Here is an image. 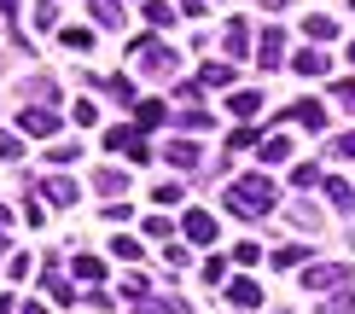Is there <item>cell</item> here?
Listing matches in <instances>:
<instances>
[{"mask_svg":"<svg viewBox=\"0 0 355 314\" xmlns=\"http://www.w3.org/2000/svg\"><path fill=\"white\" fill-rule=\"evenodd\" d=\"M221 204H227L239 221H257V216L274 209V181L268 175H239L233 186H221Z\"/></svg>","mask_w":355,"mask_h":314,"instance_id":"cell-1","label":"cell"},{"mask_svg":"<svg viewBox=\"0 0 355 314\" xmlns=\"http://www.w3.org/2000/svg\"><path fill=\"white\" fill-rule=\"evenodd\" d=\"M135 64H140L152 82H169L175 70H181V53H175L164 35H140V41H135Z\"/></svg>","mask_w":355,"mask_h":314,"instance_id":"cell-2","label":"cell"},{"mask_svg":"<svg viewBox=\"0 0 355 314\" xmlns=\"http://www.w3.org/2000/svg\"><path fill=\"white\" fill-rule=\"evenodd\" d=\"M349 279H355V268H349V262H332V268H327V262H315V268L303 274V286H309V291H344Z\"/></svg>","mask_w":355,"mask_h":314,"instance_id":"cell-3","label":"cell"},{"mask_svg":"<svg viewBox=\"0 0 355 314\" xmlns=\"http://www.w3.org/2000/svg\"><path fill=\"white\" fill-rule=\"evenodd\" d=\"M99 146H111V152H123V157H135V163L152 157V146H146V128H105V140H99Z\"/></svg>","mask_w":355,"mask_h":314,"instance_id":"cell-4","label":"cell"},{"mask_svg":"<svg viewBox=\"0 0 355 314\" xmlns=\"http://www.w3.org/2000/svg\"><path fill=\"white\" fill-rule=\"evenodd\" d=\"M181 233L192 238V245H216V216H210V209H187Z\"/></svg>","mask_w":355,"mask_h":314,"instance_id":"cell-5","label":"cell"},{"mask_svg":"<svg viewBox=\"0 0 355 314\" xmlns=\"http://www.w3.org/2000/svg\"><path fill=\"white\" fill-rule=\"evenodd\" d=\"M18 128L24 134H58V111L53 105H29V111L18 116Z\"/></svg>","mask_w":355,"mask_h":314,"instance_id":"cell-6","label":"cell"},{"mask_svg":"<svg viewBox=\"0 0 355 314\" xmlns=\"http://www.w3.org/2000/svg\"><path fill=\"white\" fill-rule=\"evenodd\" d=\"M257 64H262V70H279V64H286V35H279V29H268V35L257 41Z\"/></svg>","mask_w":355,"mask_h":314,"instance_id":"cell-7","label":"cell"},{"mask_svg":"<svg viewBox=\"0 0 355 314\" xmlns=\"http://www.w3.org/2000/svg\"><path fill=\"white\" fill-rule=\"evenodd\" d=\"M35 192H41L47 204H58V209H70V204H76V181H64V175H47V181H41Z\"/></svg>","mask_w":355,"mask_h":314,"instance_id":"cell-8","label":"cell"},{"mask_svg":"<svg viewBox=\"0 0 355 314\" xmlns=\"http://www.w3.org/2000/svg\"><path fill=\"white\" fill-rule=\"evenodd\" d=\"M227 303H233V308H262V286H257V279H233V286H227Z\"/></svg>","mask_w":355,"mask_h":314,"instance_id":"cell-9","label":"cell"},{"mask_svg":"<svg viewBox=\"0 0 355 314\" xmlns=\"http://www.w3.org/2000/svg\"><path fill=\"white\" fill-rule=\"evenodd\" d=\"M303 35H309V41H338V18H327V12H309V18H303Z\"/></svg>","mask_w":355,"mask_h":314,"instance_id":"cell-10","label":"cell"},{"mask_svg":"<svg viewBox=\"0 0 355 314\" xmlns=\"http://www.w3.org/2000/svg\"><path fill=\"white\" fill-rule=\"evenodd\" d=\"M227 111H233V123H250V116L262 111V94H245L239 87V94H227Z\"/></svg>","mask_w":355,"mask_h":314,"instance_id":"cell-11","label":"cell"},{"mask_svg":"<svg viewBox=\"0 0 355 314\" xmlns=\"http://www.w3.org/2000/svg\"><path fill=\"white\" fill-rule=\"evenodd\" d=\"M99 94L116 99V105H140V94H135V82H128V76H105V82H99Z\"/></svg>","mask_w":355,"mask_h":314,"instance_id":"cell-12","label":"cell"},{"mask_svg":"<svg viewBox=\"0 0 355 314\" xmlns=\"http://www.w3.org/2000/svg\"><path fill=\"white\" fill-rule=\"evenodd\" d=\"M286 123H297V128H320V123H327V111H320L315 99H303V105H297L291 116H279V128H286Z\"/></svg>","mask_w":355,"mask_h":314,"instance_id":"cell-13","label":"cell"},{"mask_svg":"<svg viewBox=\"0 0 355 314\" xmlns=\"http://www.w3.org/2000/svg\"><path fill=\"white\" fill-rule=\"evenodd\" d=\"M327 64H332V58L320 53V47H303L297 58H291V70H297V76H320V70H327Z\"/></svg>","mask_w":355,"mask_h":314,"instance_id":"cell-14","label":"cell"},{"mask_svg":"<svg viewBox=\"0 0 355 314\" xmlns=\"http://www.w3.org/2000/svg\"><path fill=\"white\" fill-rule=\"evenodd\" d=\"M41 291L53 297V303H76V286H70V279H58V268L47 262V279H41Z\"/></svg>","mask_w":355,"mask_h":314,"instance_id":"cell-15","label":"cell"},{"mask_svg":"<svg viewBox=\"0 0 355 314\" xmlns=\"http://www.w3.org/2000/svg\"><path fill=\"white\" fill-rule=\"evenodd\" d=\"M198 140H169V163H175V169H198Z\"/></svg>","mask_w":355,"mask_h":314,"instance_id":"cell-16","label":"cell"},{"mask_svg":"<svg viewBox=\"0 0 355 314\" xmlns=\"http://www.w3.org/2000/svg\"><path fill=\"white\" fill-rule=\"evenodd\" d=\"M221 47H227L233 58H245V47H250V24H245V18H233V24H227V35H221Z\"/></svg>","mask_w":355,"mask_h":314,"instance_id":"cell-17","label":"cell"},{"mask_svg":"<svg viewBox=\"0 0 355 314\" xmlns=\"http://www.w3.org/2000/svg\"><path fill=\"white\" fill-rule=\"evenodd\" d=\"M87 6H94L99 29H123V6H116V0H87Z\"/></svg>","mask_w":355,"mask_h":314,"instance_id":"cell-18","label":"cell"},{"mask_svg":"<svg viewBox=\"0 0 355 314\" xmlns=\"http://www.w3.org/2000/svg\"><path fill=\"white\" fill-rule=\"evenodd\" d=\"M94 186H99V198H123V192H128V175H123V169H99Z\"/></svg>","mask_w":355,"mask_h":314,"instance_id":"cell-19","label":"cell"},{"mask_svg":"<svg viewBox=\"0 0 355 314\" xmlns=\"http://www.w3.org/2000/svg\"><path fill=\"white\" fill-rule=\"evenodd\" d=\"M320 314H355V297H349V286H344V291H320Z\"/></svg>","mask_w":355,"mask_h":314,"instance_id":"cell-20","label":"cell"},{"mask_svg":"<svg viewBox=\"0 0 355 314\" xmlns=\"http://www.w3.org/2000/svg\"><path fill=\"white\" fill-rule=\"evenodd\" d=\"M164 116H169V111H164V99H140V105H135V123H140V128H157Z\"/></svg>","mask_w":355,"mask_h":314,"instance_id":"cell-21","label":"cell"},{"mask_svg":"<svg viewBox=\"0 0 355 314\" xmlns=\"http://www.w3.org/2000/svg\"><path fill=\"white\" fill-rule=\"evenodd\" d=\"M286 157H291V140H286V128H279V134L262 140V163H286Z\"/></svg>","mask_w":355,"mask_h":314,"instance_id":"cell-22","label":"cell"},{"mask_svg":"<svg viewBox=\"0 0 355 314\" xmlns=\"http://www.w3.org/2000/svg\"><path fill=\"white\" fill-rule=\"evenodd\" d=\"M268 262L279 268V274H286V268H303V262H309V250H303V245H279V250H274Z\"/></svg>","mask_w":355,"mask_h":314,"instance_id":"cell-23","label":"cell"},{"mask_svg":"<svg viewBox=\"0 0 355 314\" xmlns=\"http://www.w3.org/2000/svg\"><path fill=\"white\" fill-rule=\"evenodd\" d=\"M327 198L344 209V216H355V192H349V181H338V175H332V181H327Z\"/></svg>","mask_w":355,"mask_h":314,"instance_id":"cell-24","label":"cell"},{"mask_svg":"<svg viewBox=\"0 0 355 314\" xmlns=\"http://www.w3.org/2000/svg\"><path fill=\"white\" fill-rule=\"evenodd\" d=\"M146 24H152V29H169V24H175V6H169V0H146Z\"/></svg>","mask_w":355,"mask_h":314,"instance_id":"cell-25","label":"cell"},{"mask_svg":"<svg viewBox=\"0 0 355 314\" xmlns=\"http://www.w3.org/2000/svg\"><path fill=\"white\" fill-rule=\"evenodd\" d=\"M76 279L82 286H99V279H105V262L99 256H76Z\"/></svg>","mask_w":355,"mask_h":314,"instance_id":"cell-26","label":"cell"},{"mask_svg":"<svg viewBox=\"0 0 355 314\" xmlns=\"http://www.w3.org/2000/svg\"><path fill=\"white\" fill-rule=\"evenodd\" d=\"M227 82H233L227 64H204V70H198V87H227Z\"/></svg>","mask_w":355,"mask_h":314,"instance_id":"cell-27","label":"cell"},{"mask_svg":"<svg viewBox=\"0 0 355 314\" xmlns=\"http://www.w3.org/2000/svg\"><path fill=\"white\" fill-rule=\"evenodd\" d=\"M111 256L135 262V256H140V238H135V233H116V238H111Z\"/></svg>","mask_w":355,"mask_h":314,"instance_id":"cell-28","label":"cell"},{"mask_svg":"<svg viewBox=\"0 0 355 314\" xmlns=\"http://www.w3.org/2000/svg\"><path fill=\"white\" fill-rule=\"evenodd\" d=\"M18 157H24V140L12 128H0V163H18Z\"/></svg>","mask_w":355,"mask_h":314,"instance_id":"cell-29","label":"cell"},{"mask_svg":"<svg viewBox=\"0 0 355 314\" xmlns=\"http://www.w3.org/2000/svg\"><path fill=\"white\" fill-rule=\"evenodd\" d=\"M181 123H187L192 134H204V128H210V111H204V105H187V111H181Z\"/></svg>","mask_w":355,"mask_h":314,"instance_id":"cell-30","label":"cell"},{"mask_svg":"<svg viewBox=\"0 0 355 314\" xmlns=\"http://www.w3.org/2000/svg\"><path fill=\"white\" fill-rule=\"evenodd\" d=\"M152 198L169 209V204H181V198H187V186H181V181H169V186H152Z\"/></svg>","mask_w":355,"mask_h":314,"instance_id":"cell-31","label":"cell"},{"mask_svg":"<svg viewBox=\"0 0 355 314\" xmlns=\"http://www.w3.org/2000/svg\"><path fill=\"white\" fill-rule=\"evenodd\" d=\"M58 41H64L70 53H87V47H94V35H87V29H64V35H58Z\"/></svg>","mask_w":355,"mask_h":314,"instance_id":"cell-32","label":"cell"},{"mask_svg":"<svg viewBox=\"0 0 355 314\" xmlns=\"http://www.w3.org/2000/svg\"><path fill=\"white\" fill-rule=\"evenodd\" d=\"M245 146H262V134L250 128V123H239V128H233V152H245Z\"/></svg>","mask_w":355,"mask_h":314,"instance_id":"cell-33","label":"cell"},{"mask_svg":"<svg viewBox=\"0 0 355 314\" xmlns=\"http://www.w3.org/2000/svg\"><path fill=\"white\" fill-rule=\"evenodd\" d=\"M70 116H76L82 128H94V123H99V105H94V99H76V111H70Z\"/></svg>","mask_w":355,"mask_h":314,"instance_id":"cell-34","label":"cell"},{"mask_svg":"<svg viewBox=\"0 0 355 314\" xmlns=\"http://www.w3.org/2000/svg\"><path fill=\"white\" fill-rule=\"evenodd\" d=\"M58 24V0H41L35 6V29H53Z\"/></svg>","mask_w":355,"mask_h":314,"instance_id":"cell-35","label":"cell"},{"mask_svg":"<svg viewBox=\"0 0 355 314\" xmlns=\"http://www.w3.org/2000/svg\"><path fill=\"white\" fill-rule=\"evenodd\" d=\"M123 297H128V303H140V297H146V274H128L123 279Z\"/></svg>","mask_w":355,"mask_h":314,"instance_id":"cell-36","label":"cell"},{"mask_svg":"<svg viewBox=\"0 0 355 314\" xmlns=\"http://www.w3.org/2000/svg\"><path fill=\"white\" fill-rule=\"evenodd\" d=\"M76 152H82L76 140H58V146H53V163H76Z\"/></svg>","mask_w":355,"mask_h":314,"instance_id":"cell-37","label":"cell"},{"mask_svg":"<svg viewBox=\"0 0 355 314\" xmlns=\"http://www.w3.org/2000/svg\"><path fill=\"white\" fill-rule=\"evenodd\" d=\"M291 186H320V175H315V169L303 163V169H291Z\"/></svg>","mask_w":355,"mask_h":314,"instance_id":"cell-38","label":"cell"},{"mask_svg":"<svg viewBox=\"0 0 355 314\" xmlns=\"http://www.w3.org/2000/svg\"><path fill=\"white\" fill-rule=\"evenodd\" d=\"M146 233H152V238H169L175 227H169V221H164V216H146Z\"/></svg>","mask_w":355,"mask_h":314,"instance_id":"cell-39","label":"cell"},{"mask_svg":"<svg viewBox=\"0 0 355 314\" xmlns=\"http://www.w3.org/2000/svg\"><path fill=\"white\" fill-rule=\"evenodd\" d=\"M332 152H338V157H355V128H349V134H338V140H332Z\"/></svg>","mask_w":355,"mask_h":314,"instance_id":"cell-40","label":"cell"},{"mask_svg":"<svg viewBox=\"0 0 355 314\" xmlns=\"http://www.w3.org/2000/svg\"><path fill=\"white\" fill-rule=\"evenodd\" d=\"M6 227H12V209L0 204V256H6Z\"/></svg>","mask_w":355,"mask_h":314,"instance_id":"cell-41","label":"cell"},{"mask_svg":"<svg viewBox=\"0 0 355 314\" xmlns=\"http://www.w3.org/2000/svg\"><path fill=\"white\" fill-rule=\"evenodd\" d=\"M18 6H24V0H0V18H6V24H18Z\"/></svg>","mask_w":355,"mask_h":314,"instance_id":"cell-42","label":"cell"},{"mask_svg":"<svg viewBox=\"0 0 355 314\" xmlns=\"http://www.w3.org/2000/svg\"><path fill=\"white\" fill-rule=\"evenodd\" d=\"M181 303H146V308H135V314H175Z\"/></svg>","mask_w":355,"mask_h":314,"instance_id":"cell-43","label":"cell"},{"mask_svg":"<svg viewBox=\"0 0 355 314\" xmlns=\"http://www.w3.org/2000/svg\"><path fill=\"white\" fill-rule=\"evenodd\" d=\"M0 314H18V303H12V297H0Z\"/></svg>","mask_w":355,"mask_h":314,"instance_id":"cell-44","label":"cell"},{"mask_svg":"<svg viewBox=\"0 0 355 314\" xmlns=\"http://www.w3.org/2000/svg\"><path fill=\"white\" fill-rule=\"evenodd\" d=\"M262 6H268V12H279V6H286V0H262Z\"/></svg>","mask_w":355,"mask_h":314,"instance_id":"cell-45","label":"cell"},{"mask_svg":"<svg viewBox=\"0 0 355 314\" xmlns=\"http://www.w3.org/2000/svg\"><path fill=\"white\" fill-rule=\"evenodd\" d=\"M24 314H47V308H41V303H29V308H24Z\"/></svg>","mask_w":355,"mask_h":314,"instance_id":"cell-46","label":"cell"},{"mask_svg":"<svg viewBox=\"0 0 355 314\" xmlns=\"http://www.w3.org/2000/svg\"><path fill=\"white\" fill-rule=\"evenodd\" d=\"M349 64H355V41H349Z\"/></svg>","mask_w":355,"mask_h":314,"instance_id":"cell-47","label":"cell"},{"mask_svg":"<svg viewBox=\"0 0 355 314\" xmlns=\"http://www.w3.org/2000/svg\"><path fill=\"white\" fill-rule=\"evenodd\" d=\"M349 6H355V0H349Z\"/></svg>","mask_w":355,"mask_h":314,"instance_id":"cell-48","label":"cell"}]
</instances>
